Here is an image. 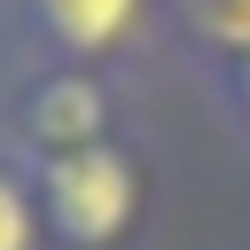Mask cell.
<instances>
[{"mask_svg":"<svg viewBox=\"0 0 250 250\" xmlns=\"http://www.w3.org/2000/svg\"><path fill=\"white\" fill-rule=\"evenodd\" d=\"M31 172H39V211H47L55 250H133V234L148 227L156 164L133 133L55 156V164H31Z\"/></svg>","mask_w":250,"mask_h":250,"instance_id":"obj_1","label":"cell"},{"mask_svg":"<svg viewBox=\"0 0 250 250\" xmlns=\"http://www.w3.org/2000/svg\"><path fill=\"white\" fill-rule=\"evenodd\" d=\"M0 141L31 164L125 141V94L117 70H86V62H16L0 86Z\"/></svg>","mask_w":250,"mask_h":250,"instance_id":"obj_2","label":"cell"},{"mask_svg":"<svg viewBox=\"0 0 250 250\" xmlns=\"http://www.w3.org/2000/svg\"><path fill=\"white\" fill-rule=\"evenodd\" d=\"M164 0H8V31L23 62H86L117 70L148 47Z\"/></svg>","mask_w":250,"mask_h":250,"instance_id":"obj_3","label":"cell"},{"mask_svg":"<svg viewBox=\"0 0 250 250\" xmlns=\"http://www.w3.org/2000/svg\"><path fill=\"white\" fill-rule=\"evenodd\" d=\"M164 31L219 78L250 62V0H164Z\"/></svg>","mask_w":250,"mask_h":250,"instance_id":"obj_4","label":"cell"},{"mask_svg":"<svg viewBox=\"0 0 250 250\" xmlns=\"http://www.w3.org/2000/svg\"><path fill=\"white\" fill-rule=\"evenodd\" d=\"M0 250H55L47 211H39V172L0 141Z\"/></svg>","mask_w":250,"mask_h":250,"instance_id":"obj_5","label":"cell"},{"mask_svg":"<svg viewBox=\"0 0 250 250\" xmlns=\"http://www.w3.org/2000/svg\"><path fill=\"white\" fill-rule=\"evenodd\" d=\"M219 102H227V117L250 133V62H234V70H219Z\"/></svg>","mask_w":250,"mask_h":250,"instance_id":"obj_6","label":"cell"}]
</instances>
